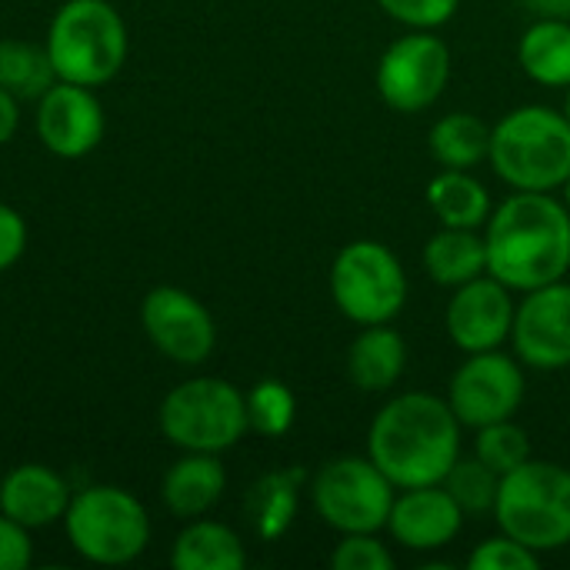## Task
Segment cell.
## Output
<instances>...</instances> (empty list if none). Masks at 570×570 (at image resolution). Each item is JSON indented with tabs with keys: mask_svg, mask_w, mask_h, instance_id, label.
Returning a JSON list of instances; mask_svg holds the SVG:
<instances>
[{
	"mask_svg": "<svg viewBox=\"0 0 570 570\" xmlns=\"http://www.w3.org/2000/svg\"><path fill=\"white\" fill-rule=\"evenodd\" d=\"M488 274L518 294L570 274V210L551 190H514L488 224Z\"/></svg>",
	"mask_w": 570,
	"mask_h": 570,
	"instance_id": "1",
	"label": "cell"
},
{
	"mask_svg": "<svg viewBox=\"0 0 570 570\" xmlns=\"http://www.w3.org/2000/svg\"><path fill=\"white\" fill-rule=\"evenodd\" d=\"M464 424L448 397L407 391L391 397L367 428V458L397 491L441 484L461 458Z\"/></svg>",
	"mask_w": 570,
	"mask_h": 570,
	"instance_id": "2",
	"label": "cell"
},
{
	"mask_svg": "<svg viewBox=\"0 0 570 570\" xmlns=\"http://www.w3.org/2000/svg\"><path fill=\"white\" fill-rule=\"evenodd\" d=\"M494 174L511 190H561L570 177V120L564 110L524 104L491 127Z\"/></svg>",
	"mask_w": 570,
	"mask_h": 570,
	"instance_id": "3",
	"label": "cell"
},
{
	"mask_svg": "<svg viewBox=\"0 0 570 570\" xmlns=\"http://www.w3.org/2000/svg\"><path fill=\"white\" fill-rule=\"evenodd\" d=\"M57 80L100 87L114 80L127 60V23L107 0H67L43 40Z\"/></svg>",
	"mask_w": 570,
	"mask_h": 570,
	"instance_id": "4",
	"label": "cell"
},
{
	"mask_svg": "<svg viewBox=\"0 0 570 570\" xmlns=\"http://www.w3.org/2000/svg\"><path fill=\"white\" fill-rule=\"evenodd\" d=\"M494 518L504 534L538 554L570 544V471L558 461H524L501 478Z\"/></svg>",
	"mask_w": 570,
	"mask_h": 570,
	"instance_id": "5",
	"label": "cell"
},
{
	"mask_svg": "<svg viewBox=\"0 0 570 570\" xmlns=\"http://www.w3.org/2000/svg\"><path fill=\"white\" fill-rule=\"evenodd\" d=\"M63 531L70 548L83 561L120 568L147 551L150 514L130 491L114 484H94L70 498Z\"/></svg>",
	"mask_w": 570,
	"mask_h": 570,
	"instance_id": "6",
	"label": "cell"
},
{
	"mask_svg": "<svg viewBox=\"0 0 570 570\" xmlns=\"http://www.w3.org/2000/svg\"><path fill=\"white\" fill-rule=\"evenodd\" d=\"M157 424L180 451L224 454L250 431L247 397L224 377H194L160 401Z\"/></svg>",
	"mask_w": 570,
	"mask_h": 570,
	"instance_id": "7",
	"label": "cell"
},
{
	"mask_svg": "<svg viewBox=\"0 0 570 570\" xmlns=\"http://www.w3.org/2000/svg\"><path fill=\"white\" fill-rule=\"evenodd\" d=\"M407 271L381 240H351L331 264V297L337 311L357 324H391L407 304Z\"/></svg>",
	"mask_w": 570,
	"mask_h": 570,
	"instance_id": "8",
	"label": "cell"
},
{
	"mask_svg": "<svg viewBox=\"0 0 570 570\" xmlns=\"http://www.w3.org/2000/svg\"><path fill=\"white\" fill-rule=\"evenodd\" d=\"M397 488L364 454L327 461L311 481V504L317 518L337 534H381L394 508Z\"/></svg>",
	"mask_w": 570,
	"mask_h": 570,
	"instance_id": "9",
	"label": "cell"
},
{
	"mask_svg": "<svg viewBox=\"0 0 570 570\" xmlns=\"http://www.w3.org/2000/svg\"><path fill=\"white\" fill-rule=\"evenodd\" d=\"M377 94L397 114L434 107L451 80V50L438 30H407L377 60Z\"/></svg>",
	"mask_w": 570,
	"mask_h": 570,
	"instance_id": "10",
	"label": "cell"
},
{
	"mask_svg": "<svg viewBox=\"0 0 570 570\" xmlns=\"http://www.w3.org/2000/svg\"><path fill=\"white\" fill-rule=\"evenodd\" d=\"M524 364L518 354H504L501 347L494 351H478L461 361L448 384V404L458 414V421L471 431L508 421L521 411L524 404Z\"/></svg>",
	"mask_w": 570,
	"mask_h": 570,
	"instance_id": "11",
	"label": "cell"
},
{
	"mask_svg": "<svg viewBox=\"0 0 570 570\" xmlns=\"http://www.w3.org/2000/svg\"><path fill=\"white\" fill-rule=\"evenodd\" d=\"M140 324L147 341L184 367L204 364L217 347V324L210 311L184 287H154L140 304Z\"/></svg>",
	"mask_w": 570,
	"mask_h": 570,
	"instance_id": "12",
	"label": "cell"
},
{
	"mask_svg": "<svg viewBox=\"0 0 570 570\" xmlns=\"http://www.w3.org/2000/svg\"><path fill=\"white\" fill-rule=\"evenodd\" d=\"M514 354L534 371L570 367V281H554L528 291L518 301L511 327Z\"/></svg>",
	"mask_w": 570,
	"mask_h": 570,
	"instance_id": "13",
	"label": "cell"
},
{
	"mask_svg": "<svg viewBox=\"0 0 570 570\" xmlns=\"http://www.w3.org/2000/svg\"><path fill=\"white\" fill-rule=\"evenodd\" d=\"M514 291L501 284L491 274H481L461 287H454L448 311H444V327L451 344L461 354H478V351H494L504 341H511L514 327Z\"/></svg>",
	"mask_w": 570,
	"mask_h": 570,
	"instance_id": "14",
	"label": "cell"
},
{
	"mask_svg": "<svg viewBox=\"0 0 570 570\" xmlns=\"http://www.w3.org/2000/svg\"><path fill=\"white\" fill-rule=\"evenodd\" d=\"M107 117L94 87L57 80L37 100V137L40 144L63 160L87 157L104 140Z\"/></svg>",
	"mask_w": 570,
	"mask_h": 570,
	"instance_id": "15",
	"label": "cell"
},
{
	"mask_svg": "<svg viewBox=\"0 0 570 570\" xmlns=\"http://www.w3.org/2000/svg\"><path fill=\"white\" fill-rule=\"evenodd\" d=\"M464 518L468 514L448 494L444 484L407 488V491H397L394 498L387 534L414 554H431V551L448 548L461 534Z\"/></svg>",
	"mask_w": 570,
	"mask_h": 570,
	"instance_id": "16",
	"label": "cell"
},
{
	"mask_svg": "<svg viewBox=\"0 0 570 570\" xmlns=\"http://www.w3.org/2000/svg\"><path fill=\"white\" fill-rule=\"evenodd\" d=\"M70 498L67 481L47 464H20L0 481V514L30 531L63 521Z\"/></svg>",
	"mask_w": 570,
	"mask_h": 570,
	"instance_id": "17",
	"label": "cell"
},
{
	"mask_svg": "<svg viewBox=\"0 0 570 570\" xmlns=\"http://www.w3.org/2000/svg\"><path fill=\"white\" fill-rule=\"evenodd\" d=\"M227 491V471L217 454L184 451L180 461H174L164 474L160 498L167 511L180 521L204 518Z\"/></svg>",
	"mask_w": 570,
	"mask_h": 570,
	"instance_id": "18",
	"label": "cell"
},
{
	"mask_svg": "<svg viewBox=\"0 0 570 570\" xmlns=\"http://www.w3.org/2000/svg\"><path fill=\"white\" fill-rule=\"evenodd\" d=\"M407 371V341L391 324L361 327L347 347V377L364 394H387Z\"/></svg>",
	"mask_w": 570,
	"mask_h": 570,
	"instance_id": "19",
	"label": "cell"
},
{
	"mask_svg": "<svg viewBox=\"0 0 570 570\" xmlns=\"http://www.w3.org/2000/svg\"><path fill=\"white\" fill-rule=\"evenodd\" d=\"M424 271L438 287H461L481 274H488V244L481 230L468 227H441L424 244Z\"/></svg>",
	"mask_w": 570,
	"mask_h": 570,
	"instance_id": "20",
	"label": "cell"
},
{
	"mask_svg": "<svg viewBox=\"0 0 570 570\" xmlns=\"http://www.w3.org/2000/svg\"><path fill=\"white\" fill-rule=\"evenodd\" d=\"M301 484H304L301 468L271 471L250 484L244 498V511L261 541H277L291 531L301 508Z\"/></svg>",
	"mask_w": 570,
	"mask_h": 570,
	"instance_id": "21",
	"label": "cell"
},
{
	"mask_svg": "<svg viewBox=\"0 0 570 570\" xmlns=\"http://www.w3.org/2000/svg\"><path fill=\"white\" fill-rule=\"evenodd\" d=\"M170 564L177 570H244L247 548L234 528L207 518L187 521L170 548Z\"/></svg>",
	"mask_w": 570,
	"mask_h": 570,
	"instance_id": "22",
	"label": "cell"
},
{
	"mask_svg": "<svg viewBox=\"0 0 570 570\" xmlns=\"http://www.w3.org/2000/svg\"><path fill=\"white\" fill-rule=\"evenodd\" d=\"M518 63L541 87H570V20L534 17L518 40Z\"/></svg>",
	"mask_w": 570,
	"mask_h": 570,
	"instance_id": "23",
	"label": "cell"
},
{
	"mask_svg": "<svg viewBox=\"0 0 570 570\" xmlns=\"http://www.w3.org/2000/svg\"><path fill=\"white\" fill-rule=\"evenodd\" d=\"M428 207L441 227L481 230L494 210L488 187L471 170H441L428 184Z\"/></svg>",
	"mask_w": 570,
	"mask_h": 570,
	"instance_id": "24",
	"label": "cell"
},
{
	"mask_svg": "<svg viewBox=\"0 0 570 570\" xmlns=\"http://www.w3.org/2000/svg\"><path fill=\"white\" fill-rule=\"evenodd\" d=\"M428 150L444 170H474L491 154V127L468 110L444 114L431 124Z\"/></svg>",
	"mask_w": 570,
	"mask_h": 570,
	"instance_id": "25",
	"label": "cell"
},
{
	"mask_svg": "<svg viewBox=\"0 0 570 570\" xmlns=\"http://www.w3.org/2000/svg\"><path fill=\"white\" fill-rule=\"evenodd\" d=\"M53 83L57 70L47 47L13 37L0 40V87H7L17 100H40Z\"/></svg>",
	"mask_w": 570,
	"mask_h": 570,
	"instance_id": "26",
	"label": "cell"
},
{
	"mask_svg": "<svg viewBox=\"0 0 570 570\" xmlns=\"http://www.w3.org/2000/svg\"><path fill=\"white\" fill-rule=\"evenodd\" d=\"M448 488V494L461 504L464 514L481 518V514H494V501L501 491V474H494L481 458H458L454 468L444 474L441 481Z\"/></svg>",
	"mask_w": 570,
	"mask_h": 570,
	"instance_id": "27",
	"label": "cell"
},
{
	"mask_svg": "<svg viewBox=\"0 0 570 570\" xmlns=\"http://www.w3.org/2000/svg\"><path fill=\"white\" fill-rule=\"evenodd\" d=\"M244 397H247V424L261 438H284L294 428L297 397H294V391L284 381L264 377Z\"/></svg>",
	"mask_w": 570,
	"mask_h": 570,
	"instance_id": "28",
	"label": "cell"
},
{
	"mask_svg": "<svg viewBox=\"0 0 570 570\" xmlns=\"http://www.w3.org/2000/svg\"><path fill=\"white\" fill-rule=\"evenodd\" d=\"M474 434V458H481L501 478L531 461V438L521 424H514V417L484 424Z\"/></svg>",
	"mask_w": 570,
	"mask_h": 570,
	"instance_id": "29",
	"label": "cell"
},
{
	"mask_svg": "<svg viewBox=\"0 0 570 570\" xmlns=\"http://www.w3.org/2000/svg\"><path fill=\"white\" fill-rule=\"evenodd\" d=\"M541 564V554L531 551L528 544L514 541L511 534H494L488 541H481L471 558H468V568L471 570H534Z\"/></svg>",
	"mask_w": 570,
	"mask_h": 570,
	"instance_id": "30",
	"label": "cell"
},
{
	"mask_svg": "<svg viewBox=\"0 0 570 570\" xmlns=\"http://www.w3.org/2000/svg\"><path fill=\"white\" fill-rule=\"evenodd\" d=\"M334 570H394L397 561L391 548L377 534H341L334 554H331Z\"/></svg>",
	"mask_w": 570,
	"mask_h": 570,
	"instance_id": "31",
	"label": "cell"
},
{
	"mask_svg": "<svg viewBox=\"0 0 570 570\" xmlns=\"http://www.w3.org/2000/svg\"><path fill=\"white\" fill-rule=\"evenodd\" d=\"M377 7L407 30H441L454 20L461 0H377Z\"/></svg>",
	"mask_w": 570,
	"mask_h": 570,
	"instance_id": "32",
	"label": "cell"
},
{
	"mask_svg": "<svg viewBox=\"0 0 570 570\" xmlns=\"http://www.w3.org/2000/svg\"><path fill=\"white\" fill-rule=\"evenodd\" d=\"M33 561L30 528L0 514V570H27Z\"/></svg>",
	"mask_w": 570,
	"mask_h": 570,
	"instance_id": "33",
	"label": "cell"
},
{
	"mask_svg": "<svg viewBox=\"0 0 570 570\" xmlns=\"http://www.w3.org/2000/svg\"><path fill=\"white\" fill-rule=\"evenodd\" d=\"M23 250H27V224L13 207L0 204V274L10 271L23 257Z\"/></svg>",
	"mask_w": 570,
	"mask_h": 570,
	"instance_id": "34",
	"label": "cell"
},
{
	"mask_svg": "<svg viewBox=\"0 0 570 570\" xmlns=\"http://www.w3.org/2000/svg\"><path fill=\"white\" fill-rule=\"evenodd\" d=\"M17 127H20V100L7 87H0V147L17 134Z\"/></svg>",
	"mask_w": 570,
	"mask_h": 570,
	"instance_id": "35",
	"label": "cell"
},
{
	"mask_svg": "<svg viewBox=\"0 0 570 570\" xmlns=\"http://www.w3.org/2000/svg\"><path fill=\"white\" fill-rule=\"evenodd\" d=\"M524 7H528L534 17L570 20V0H524Z\"/></svg>",
	"mask_w": 570,
	"mask_h": 570,
	"instance_id": "36",
	"label": "cell"
},
{
	"mask_svg": "<svg viewBox=\"0 0 570 570\" xmlns=\"http://www.w3.org/2000/svg\"><path fill=\"white\" fill-rule=\"evenodd\" d=\"M561 200L568 204V210H570V177L564 180V187H561Z\"/></svg>",
	"mask_w": 570,
	"mask_h": 570,
	"instance_id": "37",
	"label": "cell"
},
{
	"mask_svg": "<svg viewBox=\"0 0 570 570\" xmlns=\"http://www.w3.org/2000/svg\"><path fill=\"white\" fill-rule=\"evenodd\" d=\"M564 114H568V120H570V87H568V100H564Z\"/></svg>",
	"mask_w": 570,
	"mask_h": 570,
	"instance_id": "38",
	"label": "cell"
}]
</instances>
